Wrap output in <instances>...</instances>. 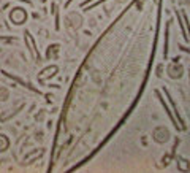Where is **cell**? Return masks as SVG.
<instances>
[{
    "instance_id": "1",
    "label": "cell",
    "mask_w": 190,
    "mask_h": 173,
    "mask_svg": "<svg viewBox=\"0 0 190 173\" xmlns=\"http://www.w3.org/2000/svg\"><path fill=\"white\" fill-rule=\"evenodd\" d=\"M6 146H8V140H6V136L0 135V151L6 149Z\"/></svg>"
},
{
    "instance_id": "2",
    "label": "cell",
    "mask_w": 190,
    "mask_h": 173,
    "mask_svg": "<svg viewBox=\"0 0 190 173\" xmlns=\"http://www.w3.org/2000/svg\"><path fill=\"white\" fill-rule=\"evenodd\" d=\"M0 98H2V100H5V98H6V90H5V89L0 90Z\"/></svg>"
}]
</instances>
